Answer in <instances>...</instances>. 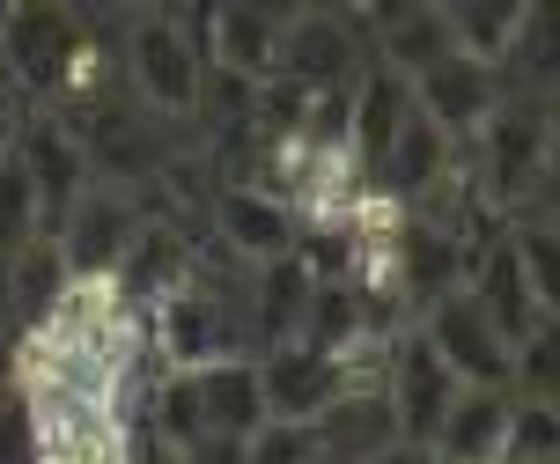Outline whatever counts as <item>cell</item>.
Instances as JSON below:
<instances>
[{
    "mask_svg": "<svg viewBox=\"0 0 560 464\" xmlns=\"http://www.w3.org/2000/svg\"><path fill=\"white\" fill-rule=\"evenodd\" d=\"M207 23L214 8H126V30H118V59H126V82L155 118H192L199 89H207Z\"/></svg>",
    "mask_w": 560,
    "mask_h": 464,
    "instance_id": "cell-1",
    "label": "cell"
},
{
    "mask_svg": "<svg viewBox=\"0 0 560 464\" xmlns=\"http://www.w3.org/2000/svg\"><path fill=\"white\" fill-rule=\"evenodd\" d=\"M362 67H369V45L339 8H288L273 82H295V89H310V96H325V89H354Z\"/></svg>",
    "mask_w": 560,
    "mask_h": 464,
    "instance_id": "cell-2",
    "label": "cell"
},
{
    "mask_svg": "<svg viewBox=\"0 0 560 464\" xmlns=\"http://www.w3.org/2000/svg\"><path fill=\"white\" fill-rule=\"evenodd\" d=\"M457 391H465V383H457L443 361H435V347L420 339V325L392 332V347H384V398H392L398 442H413V450H435V436H443L450 406H457Z\"/></svg>",
    "mask_w": 560,
    "mask_h": 464,
    "instance_id": "cell-3",
    "label": "cell"
},
{
    "mask_svg": "<svg viewBox=\"0 0 560 464\" xmlns=\"http://www.w3.org/2000/svg\"><path fill=\"white\" fill-rule=\"evenodd\" d=\"M82 53V15L74 8H15L0 30V74L45 111L67 82V67Z\"/></svg>",
    "mask_w": 560,
    "mask_h": 464,
    "instance_id": "cell-4",
    "label": "cell"
},
{
    "mask_svg": "<svg viewBox=\"0 0 560 464\" xmlns=\"http://www.w3.org/2000/svg\"><path fill=\"white\" fill-rule=\"evenodd\" d=\"M140 236V192H118V185H89L74 199V214L59 221V258L74 280H118L126 251Z\"/></svg>",
    "mask_w": 560,
    "mask_h": 464,
    "instance_id": "cell-5",
    "label": "cell"
},
{
    "mask_svg": "<svg viewBox=\"0 0 560 464\" xmlns=\"http://www.w3.org/2000/svg\"><path fill=\"white\" fill-rule=\"evenodd\" d=\"M420 339L435 347V361H443L465 391H509V339L494 332V317H487L465 288L443 295L420 317Z\"/></svg>",
    "mask_w": 560,
    "mask_h": 464,
    "instance_id": "cell-6",
    "label": "cell"
},
{
    "mask_svg": "<svg viewBox=\"0 0 560 464\" xmlns=\"http://www.w3.org/2000/svg\"><path fill=\"white\" fill-rule=\"evenodd\" d=\"M15 163H23L30 192H37V221H45V236H59V221L74 214V199L96 185V177H89L82 140L67 134L52 111H30L23 140H15Z\"/></svg>",
    "mask_w": 560,
    "mask_h": 464,
    "instance_id": "cell-7",
    "label": "cell"
},
{
    "mask_svg": "<svg viewBox=\"0 0 560 464\" xmlns=\"http://www.w3.org/2000/svg\"><path fill=\"white\" fill-rule=\"evenodd\" d=\"M207 229H214V251H229L236 266H273V258H288L295 236H303V221L258 185H214Z\"/></svg>",
    "mask_w": 560,
    "mask_h": 464,
    "instance_id": "cell-8",
    "label": "cell"
},
{
    "mask_svg": "<svg viewBox=\"0 0 560 464\" xmlns=\"http://www.w3.org/2000/svg\"><path fill=\"white\" fill-rule=\"evenodd\" d=\"M258 391H266V420L310 428L339 391H354V369L339 355H317L303 339H288V347H266V355H258Z\"/></svg>",
    "mask_w": 560,
    "mask_h": 464,
    "instance_id": "cell-9",
    "label": "cell"
},
{
    "mask_svg": "<svg viewBox=\"0 0 560 464\" xmlns=\"http://www.w3.org/2000/svg\"><path fill=\"white\" fill-rule=\"evenodd\" d=\"M413 104L428 111V118L457 140V155H465V148L479 140V126L494 118V104H502V74L479 67V59H465V53H450L413 82Z\"/></svg>",
    "mask_w": 560,
    "mask_h": 464,
    "instance_id": "cell-10",
    "label": "cell"
},
{
    "mask_svg": "<svg viewBox=\"0 0 560 464\" xmlns=\"http://www.w3.org/2000/svg\"><path fill=\"white\" fill-rule=\"evenodd\" d=\"M465 295L494 317V332H502L509 347L524 339V332L546 317L538 310V295H532V274H524V258H516V244H509V229L502 236H487V244L472 251V274H465Z\"/></svg>",
    "mask_w": 560,
    "mask_h": 464,
    "instance_id": "cell-11",
    "label": "cell"
},
{
    "mask_svg": "<svg viewBox=\"0 0 560 464\" xmlns=\"http://www.w3.org/2000/svg\"><path fill=\"white\" fill-rule=\"evenodd\" d=\"M192 383L199 436H236L252 442L266 428V391H258V361H214V369H177Z\"/></svg>",
    "mask_w": 560,
    "mask_h": 464,
    "instance_id": "cell-12",
    "label": "cell"
},
{
    "mask_svg": "<svg viewBox=\"0 0 560 464\" xmlns=\"http://www.w3.org/2000/svg\"><path fill=\"white\" fill-rule=\"evenodd\" d=\"M280 23H288V8H214V23H207V67L236 74V82H252V89L273 82Z\"/></svg>",
    "mask_w": 560,
    "mask_h": 464,
    "instance_id": "cell-13",
    "label": "cell"
},
{
    "mask_svg": "<svg viewBox=\"0 0 560 464\" xmlns=\"http://www.w3.org/2000/svg\"><path fill=\"white\" fill-rule=\"evenodd\" d=\"M406 118H413V82L369 59L362 82H354V126H347L354 163H362L369 177H376V163H384V155H392V140H398V126H406Z\"/></svg>",
    "mask_w": 560,
    "mask_h": 464,
    "instance_id": "cell-14",
    "label": "cell"
},
{
    "mask_svg": "<svg viewBox=\"0 0 560 464\" xmlns=\"http://www.w3.org/2000/svg\"><path fill=\"white\" fill-rule=\"evenodd\" d=\"M310 428H317L325 450H339V457H354V464H369L376 450H392V442H398V420H392L384 383H354V391H339Z\"/></svg>",
    "mask_w": 560,
    "mask_h": 464,
    "instance_id": "cell-15",
    "label": "cell"
},
{
    "mask_svg": "<svg viewBox=\"0 0 560 464\" xmlns=\"http://www.w3.org/2000/svg\"><path fill=\"white\" fill-rule=\"evenodd\" d=\"M509 413H516V391H457L435 436V464H502Z\"/></svg>",
    "mask_w": 560,
    "mask_h": 464,
    "instance_id": "cell-16",
    "label": "cell"
},
{
    "mask_svg": "<svg viewBox=\"0 0 560 464\" xmlns=\"http://www.w3.org/2000/svg\"><path fill=\"white\" fill-rule=\"evenodd\" d=\"M310 295H317V280L295 266V251L273 258V266H252V339H258V355H266V347H288V339H303Z\"/></svg>",
    "mask_w": 560,
    "mask_h": 464,
    "instance_id": "cell-17",
    "label": "cell"
},
{
    "mask_svg": "<svg viewBox=\"0 0 560 464\" xmlns=\"http://www.w3.org/2000/svg\"><path fill=\"white\" fill-rule=\"evenodd\" d=\"M443 23H450V45L479 67H502L516 30H524V0H443Z\"/></svg>",
    "mask_w": 560,
    "mask_h": 464,
    "instance_id": "cell-18",
    "label": "cell"
},
{
    "mask_svg": "<svg viewBox=\"0 0 560 464\" xmlns=\"http://www.w3.org/2000/svg\"><path fill=\"white\" fill-rule=\"evenodd\" d=\"M509 391L532 398V406H560V317H538L509 347Z\"/></svg>",
    "mask_w": 560,
    "mask_h": 464,
    "instance_id": "cell-19",
    "label": "cell"
},
{
    "mask_svg": "<svg viewBox=\"0 0 560 464\" xmlns=\"http://www.w3.org/2000/svg\"><path fill=\"white\" fill-rule=\"evenodd\" d=\"M509 244L524 258V274H532V295L546 317H560V221H538V214H516L509 221Z\"/></svg>",
    "mask_w": 560,
    "mask_h": 464,
    "instance_id": "cell-20",
    "label": "cell"
},
{
    "mask_svg": "<svg viewBox=\"0 0 560 464\" xmlns=\"http://www.w3.org/2000/svg\"><path fill=\"white\" fill-rule=\"evenodd\" d=\"M502 464H560V406H532V398H516Z\"/></svg>",
    "mask_w": 560,
    "mask_h": 464,
    "instance_id": "cell-21",
    "label": "cell"
},
{
    "mask_svg": "<svg viewBox=\"0 0 560 464\" xmlns=\"http://www.w3.org/2000/svg\"><path fill=\"white\" fill-rule=\"evenodd\" d=\"M45 236V221H37V192H30L23 163L8 155L0 163V258H15L23 244H37Z\"/></svg>",
    "mask_w": 560,
    "mask_h": 464,
    "instance_id": "cell-22",
    "label": "cell"
},
{
    "mask_svg": "<svg viewBox=\"0 0 560 464\" xmlns=\"http://www.w3.org/2000/svg\"><path fill=\"white\" fill-rule=\"evenodd\" d=\"M0 464H45V450H37V406L15 383H0Z\"/></svg>",
    "mask_w": 560,
    "mask_h": 464,
    "instance_id": "cell-23",
    "label": "cell"
},
{
    "mask_svg": "<svg viewBox=\"0 0 560 464\" xmlns=\"http://www.w3.org/2000/svg\"><path fill=\"white\" fill-rule=\"evenodd\" d=\"M317 457V428H295V420H266L244 450V464H310Z\"/></svg>",
    "mask_w": 560,
    "mask_h": 464,
    "instance_id": "cell-24",
    "label": "cell"
},
{
    "mask_svg": "<svg viewBox=\"0 0 560 464\" xmlns=\"http://www.w3.org/2000/svg\"><path fill=\"white\" fill-rule=\"evenodd\" d=\"M30 96L15 82H0V163H8V155H15V140H23V126H30Z\"/></svg>",
    "mask_w": 560,
    "mask_h": 464,
    "instance_id": "cell-25",
    "label": "cell"
},
{
    "mask_svg": "<svg viewBox=\"0 0 560 464\" xmlns=\"http://www.w3.org/2000/svg\"><path fill=\"white\" fill-rule=\"evenodd\" d=\"M244 450H252V442H236V436H199L177 464H244Z\"/></svg>",
    "mask_w": 560,
    "mask_h": 464,
    "instance_id": "cell-26",
    "label": "cell"
},
{
    "mask_svg": "<svg viewBox=\"0 0 560 464\" xmlns=\"http://www.w3.org/2000/svg\"><path fill=\"white\" fill-rule=\"evenodd\" d=\"M369 464H435V450H413V442H392V450H376Z\"/></svg>",
    "mask_w": 560,
    "mask_h": 464,
    "instance_id": "cell-27",
    "label": "cell"
},
{
    "mask_svg": "<svg viewBox=\"0 0 560 464\" xmlns=\"http://www.w3.org/2000/svg\"><path fill=\"white\" fill-rule=\"evenodd\" d=\"M310 464H354V457H339V450H325V442H317V457Z\"/></svg>",
    "mask_w": 560,
    "mask_h": 464,
    "instance_id": "cell-28",
    "label": "cell"
},
{
    "mask_svg": "<svg viewBox=\"0 0 560 464\" xmlns=\"http://www.w3.org/2000/svg\"><path fill=\"white\" fill-rule=\"evenodd\" d=\"M0 82H8V74H0Z\"/></svg>",
    "mask_w": 560,
    "mask_h": 464,
    "instance_id": "cell-29",
    "label": "cell"
},
{
    "mask_svg": "<svg viewBox=\"0 0 560 464\" xmlns=\"http://www.w3.org/2000/svg\"><path fill=\"white\" fill-rule=\"evenodd\" d=\"M0 383H8V376H0Z\"/></svg>",
    "mask_w": 560,
    "mask_h": 464,
    "instance_id": "cell-30",
    "label": "cell"
}]
</instances>
